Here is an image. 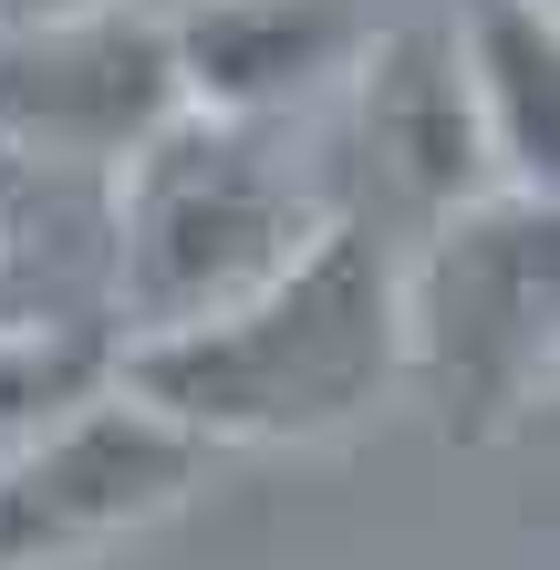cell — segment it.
Masks as SVG:
<instances>
[{
	"label": "cell",
	"mask_w": 560,
	"mask_h": 570,
	"mask_svg": "<svg viewBox=\"0 0 560 570\" xmlns=\"http://www.w3.org/2000/svg\"><path fill=\"white\" fill-rule=\"evenodd\" d=\"M83 11H115V0H0V31H21V21H83Z\"/></svg>",
	"instance_id": "8fae6325"
},
{
	"label": "cell",
	"mask_w": 560,
	"mask_h": 570,
	"mask_svg": "<svg viewBox=\"0 0 560 570\" xmlns=\"http://www.w3.org/2000/svg\"><path fill=\"white\" fill-rule=\"evenodd\" d=\"M115 384L105 332H0V466H11L42 425H62L83 394Z\"/></svg>",
	"instance_id": "30bf717a"
},
{
	"label": "cell",
	"mask_w": 560,
	"mask_h": 570,
	"mask_svg": "<svg viewBox=\"0 0 560 570\" xmlns=\"http://www.w3.org/2000/svg\"><path fill=\"white\" fill-rule=\"evenodd\" d=\"M105 291H115V177L0 146V332H105Z\"/></svg>",
	"instance_id": "52a82bcc"
},
{
	"label": "cell",
	"mask_w": 560,
	"mask_h": 570,
	"mask_svg": "<svg viewBox=\"0 0 560 570\" xmlns=\"http://www.w3.org/2000/svg\"><path fill=\"white\" fill-rule=\"evenodd\" d=\"M353 136H364V166L384 177V197L415 228L499 197V166H488V136H478L446 21H405V31L353 52Z\"/></svg>",
	"instance_id": "8992f818"
},
{
	"label": "cell",
	"mask_w": 560,
	"mask_h": 570,
	"mask_svg": "<svg viewBox=\"0 0 560 570\" xmlns=\"http://www.w3.org/2000/svg\"><path fill=\"white\" fill-rule=\"evenodd\" d=\"M333 218H343V197L291 156L281 125H259V115H167L115 166L105 332L115 343H156V332L239 312Z\"/></svg>",
	"instance_id": "7a4b0ae2"
},
{
	"label": "cell",
	"mask_w": 560,
	"mask_h": 570,
	"mask_svg": "<svg viewBox=\"0 0 560 570\" xmlns=\"http://www.w3.org/2000/svg\"><path fill=\"white\" fill-rule=\"evenodd\" d=\"M187 115H259L281 125L322 73L364 52V21L343 0H197L167 21Z\"/></svg>",
	"instance_id": "ba28073f"
},
{
	"label": "cell",
	"mask_w": 560,
	"mask_h": 570,
	"mask_svg": "<svg viewBox=\"0 0 560 570\" xmlns=\"http://www.w3.org/2000/svg\"><path fill=\"white\" fill-rule=\"evenodd\" d=\"M456 73H468L488 166H499L509 197H550L560 177V31L550 0H468L446 21Z\"/></svg>",
	"instance_id": "9c48e42d"
},
{
	"label": "cell",
	"mask_w": 560,
	"mask_h": 570,
	"mask_svg": "<svg viewBox=\"0 0 560 570\" xmlns=\"http://www.w3.org/2000/svg\"><path fill=\"white\" fill-rule=\"evenodd\" d=\"M405 384L436 405L446 446H488L550 394L560 218L550 197H478L405 249Z\"/></svg>",
	"instance_id": "3957f363"
},
{
	"label": "cell",
	"mask_w": 560,
	"mask_h": 570,
	"mask_svg": "<svg viewBox=\"0 0 560 570\" xmlns=\"http://www.w3.org/2000/svg\"><path fill=\"white\" fill-rule=\"evenodd\" d=\"M405 249L364 218H333L239 312L115 343V394L187 425L197 446H322L405 394Z\"/></svg>",
	"instance_id": "6da1fadb"
},
{
	"label": "cell",
	"mask_w": 560,
	"mask_h": 570,
	"mask_svg": "<svg viewBox=\"0 0 560 570\" xmlns=\"http://www.w3.org/2000/svg\"><path fill=\"white\" fill-rule=\"evenodd\" d=\"M208 466L218 446L146 415L136 394H115V384L83 394L62 425H42L0 466V570H73L94 550L136 540L208 488Z\"/></svg>",
	"instance_id": "277c9868"
},
{
	"label": "cell",
	"mask_w": 560,
	"mask_h": 570,
	"mask_svg": "<svg viewBox=\"0 0 560 570\" xmlns=\"http://www.w3.org/2000/svg\"><path fill=\"white\" fill-rule=\"evenodd\" d=\"M167 115H187L177 52H167V21L136 0L0 31V146L115 177Z\"/></svg>",
	"instance_id": "5b68a950"
}]
</instances>
